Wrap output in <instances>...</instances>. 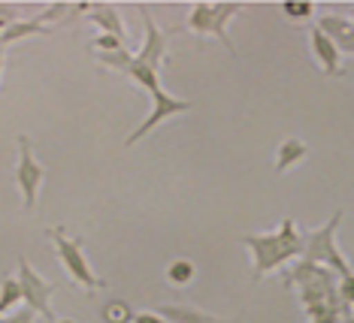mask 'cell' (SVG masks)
Instances as JSON below:
<instances>
[{
	"label": "cell",
	"mask_w": 354,
	"mask_h": 323,
	"mask_svg": "<svg viewBox=\"0 0 354 323\" xmlns=\"http://www.w3.org/2000/svg\"><path fill=\"white\" fill-rule=\"evenodd\" d=\"M243 245L254 257V281H261L263 275H270L291 260H303L306 251V239L297 230L294 217H285L276 233H245Z\"/></svg>",
	"instance_id": "obj_1"
},
{
	"label": "cell",
	"mask_w": 354,
	"mask_h": 323,
	"mask_svg": "<svg viewBox=\"0 0 354 323\" xmlns=\"http://www.w3.org/2000/svg\"><path fill=\"white\" fill-rule=\"evenodd\" d=\"M0 323H3V314H0Z\"/></svg>",
	"instance_id": "obj_30"
},
{
	"label": "cell",
	"mask_w": 354,
	"mask_h": 323,
	"mask_svg": "<svg viewBox=\"0 0 354 323\" xmlns=\"http://www.w3.org/2000/svg\"><path fill=\"white\" fill-rule=\"evenodd\" d=\"M179 30H191V34H197V37H209V34H212V3L200 0V3L191 6L185 24H182V28H176V30H170V34H179Z\"/></svg>",
	"instance_id": "obj_15"
},
{
	"label": "cell",
	"mask_w": 354,
	"mask_h": 323,
	"mask_svg": "<svg viewBox=\"0 0 354 323\" xmlns=\"http://www.w3.org/2000/svg\"><path fill=\"white\" fill-rule=\"evenodd\" d=\"M218 323H239V320H218Z\"/></svg>",
	"instance_id": "obj_28"
},
{
	"label": "cell",
	"mask_w": 354,
	"mask_h": 323,
	"mask_svg": "<svg viewBox=\"0 0 354 323\" xmlns=\"http://www.w3.org/2000/svg\"><path fill=\"white\" fill-rule=\"evenodd\" d=\"M19 284H21V300L25 305H30L37 314L52 320V293H55V284L46 281L43 275H37L34 266H30L28 257H19Z\"/></svg>",
	"instance_id": "obj_5"
},
{
	"label": "cell",
	"mask_w": 354,
	"mask_h": 323,
	"mask_svg": "<svg viewBox=\"0 0 354 323\" xmlns=\"http://www.w3.org/2000/svg\"><path fill=\"white\" fill-rule=\"evenodd\" d=\"M345 217V208H336L333 215H330L327 224H321L318 230H312L309 236H306V251H303V260L306 263H318V266H327V269H333L336 275H348L354 272L348 260H345V254L336 248V230H339Z\"/></svg>",
	"instance_id": "obj_3"
},
{
	"label": "cell",
	"mask_w": 354,
	"mask_h": 323,
	"mask_svg": "<svg viewBox=\"0 0 354 323\" xmlns=\"http://www.w3.org/2000/svg\"><path fill=\"white\" fill-rule=\"evenodd\" d=\"M100 317H103V323H133L136 311L124 300H109L106 305H103Z\"/></svg>",
	"instance_id": "obj_17"
},
{
	"label": "cell",
	"mask_w": 354,
	"mask_h": 323,
	"mask_svg": "<svg viewBox=\"0 0 354 323\" xmlns=\"http://www.w3.org/2000/svg\"><path fill=\"white\" fill-rule=\"evenodd\" d=\"M342 323H354V314H348V317H342Z\"/></svg>",
	"instance_id": "obj_26"
},
{
	"label": "cell",
	"mask_w": 354,
	"mask_h": 323,
	"mask_svg": "<svg viewBox=\"0 0 354 323\" xmlns=\"http://www.w3.org/2000/svg\"><path fill=\"white\" fill-rule=\"evenodd\" d=\"M88 15H91V21L97 24L103 34L127 39V28H124L122 15H118V10L112 3H91V12H88Z\"/></svg>",
	"instance_id": "obj_11"
},
{
	"label": "cell",
	"mask_w": 354,
	"mask_h": 323,
	"mask_svg": "<svg viewBox=\"0 0 354 323\" xmlns=\"http://www.w3.org/2000/svg\"><path fill=\"white\" fill-rule=\"evenodd\" d=\"M133 323H167L164 317H160L158 311H136V317H133Z\"/></svg>",
	"instance_id": "obj_25"
},
{
	"label": "cell",
	"mask_w": 354,
	"mask_h": 323,
	"mask_svg": "<svg viewBox=\"0 0 354 323\" xmlns=\"http://www.w3.org/2000/svg\"><path fill=\"white\" fill-rule=\"evenodd\" d=\"M21 302V284L19 278H3L0 281V314H6L12 305Z\"/></svg>",
	"instance_id": "obj_20"
},
{
	"label": "cell",
	"mask_w": 354,
	"mask_h": 323,
	"mask_svg": "<svg viewBox=\"0 0 354 323\" xmlns=\"http://www.w3.org/2000/svg\"><path fill=\"white\" fill-rule=\"evenodd\" d=\"M318 30H321L324 37L333 39L339 52L354 55V24H351L348 19H339V15H321Z\"/></svg>",
	"instance_id": "obj_9"
},
{
	"label": "cell",
	"mask_w": 354,
	"mask_h": 323,
	"mask_svg": "<svg viewBox=\"0 0 354 323\" xmlns=\"http://www.w3.org/2000/svg\"><path fill=\"white\" fill-rule=\"evenodd\" d=\"M127 79H133V82L140 85V88H146L149 94L160 88V72H158V70H151L149 63H142L140 58L131 63V70H127Z\"/></svg>",
	"instance_id": "obj_16"
},
{
	"label": "cell",
	"mask_w": 354,
	"mask_h": 323,
	"mask_svg": "<svg viewBox=\"0 0 354 323\" xmlns=\"http://www.w3.org/2000/svg\"><path fill=\"white\" fill-rule=\"evenodd\" d=\"M52 30L46 28L43 21H37V19H28V21H19V19H12L10 24H6V30L0 34V46H12V43H19V39H28V37H49Z\"/></svg>",
	"instance_id": "obj_12"
},
{
	"label": "cell",
	"mask_w": 354,
	"mask_h": 323,
	"mask_svg": "<svg viewBox=\"0 0 354 323\" xmlns=\"http://www.w3.org/2000/svg\"><path fill=\"white\" fill-rule=\"evenodd\" d=\"M339 302L345 309V317L354 314V272H348V275L339 278Z\"/></svg>",
	"instance_id": "obj_22"
},
{
	"label": "cell",
	"mask_w": 354,
	"mask_h": 323,
	"mask_svg": "<svg viewBox=\"0 0 354 323\" xmlns=\"http://www.w3.org/2000/svg\"><path fill=\"white\" fill-rule=\"evenodd\" d=\"M351 24H354V19H351Z\"/></svg>",
	"instance_id": "obj_31"
},
{
	"label": "cell",
	"mask_w": 354,
	"mask_h": 323,
	"mask_svg": "<svg viewBox=\"0 0 354 323\" xmlns=\"http://www.w3.org/2000/svg\"><path fill=\"white\" fill-rule=\"evenodd\" d=\"M309 46H312V55H315V61L321 63V70H324V76H342V52L336 48L333 39L324 37L318 28H312Z\"/></svg>",
	"instance_id": "obj_8"
},
{
	"label": "cell",
	"mask_w": 354,
	"mask_h": 323,
	"mask_svg": "<svg viewBox=\"0 0 354 323\" xmlns=\"http://www.w3.org/2000/svg\"><path fill=\"white\" fill-rule=\"evenodd\" d=\"M281 12L288 15L291 21H309L312 15H315V3H309V0H303V3H281Z\"/></svg>",
	"instance_id": "obj_21"
},
{
	"label": "cell",
	"mask_w": 354,
	"mask_h": 323,
	"mask_svg": "<svg viewBox=\"0 0 354 323\" xmlns=\"http://www.w3.org/2000/svg\"><path fill=\"white\" fill-rule=\"evenodd\" d=\"M0 70H3V46H0Z\"/></svg>",
	"instance_id": "obj_27"
},
{
	"label": "cell",
	"mask_w": 354,
	"mask_h": 323,
	"mask_svg": "<svg viewBox=\"0 0 354 323\" xmlns=\"http://www.w3.org/2000/svg\"><path fill=\"white\" fill-rule=\"evenodd\" d=\"M151 100H155V109H151V115L142 121L136 130H131V136L124 139V148H133L136 142H142V136H149L155 127H160L167 118H176V115H182V112H188L191 109V103L188 100H179V97H173V94H167L164 88H158V91H151Z\"/></svg>",
	"instance_id": "obj_6"
},
{
	"label": "cell",
	"mask_w": 354,
	"mask_h": 323,
	"mask_svg": "<svg viewBox=\"0 0 354 323\" xmlns=\"http://www.w3.org/2000/svg\"><path fill=\"white\" fill-rule=\"evenodd\" d=\"M236 12H243V3H230V0H218V3H212V37L221 39V46L230 52V58H236V46H233V39L227 34V21Z\"/></svg>",
	"instance_id": "obj_10"
},
{
	"label": "cell",
	"mask_w": 354,
	"mask_h": 323,
	"mask_svg": "<svg viewBox=\"0 0 354 323\" xmlns=\"http://www.w3.org/2000/svg\"><path fill=\"white\" fill-rule=\"evenodd\" d=\"M303 157H309V145L297 136H288L285 142H279V151H276V173H288L291 166H297Z\"/></svg>",
	"instance_id": "obj_14"
},
{
	"label": "cell",
	"mask_w": 354,
	"mask_h": 323,
	"mask_svg": "<svg viewBox=\"0 0 354 323\" xmlns=\"http://www.w3.org/2000/svg\"><path fill=\"white\" fill-rule=\"evenodd\" d=\"M94 58H97L103 67L118 70V72H124L127 76V70H131V63L136 61V55H131L127 48H118V52H94Z\"/></svg>",
	"instance_id": "obj_19"
},
{
	"label": "cell",
	"mask_w": 354,
	"mask_h": 323,
	"mask_svg": "<svg viewBox=\"0 0 354 323\" xmlns=\"http://www.w3.org/2000/svg\"><path fill=\"white\" fill-rule=\"evenodd\" d=\"M19 142V164H15V184L21 190V203L25 208H34L37 206V193H39V184L46 179V169L43 164L34 157V148H30V136L19 133L15 136Z\"/></svg>",
	"instance_id": "obj_4"
},
{
	"label": "cell",
	"mask_w": 354,
	"mask_h": 323,
	"mask_svg": "<svg viewBox=\"0 0 354 323\" xmlns=\"http://www.w3.org/2000/svg\"><path fill=\"white\" fill-rule=\"evenodd\" d=\"M142 15V28H146V43H142V48L136 52V58H140L142 63H149L151 70H158L167 63V46H170V34H164V30L155 24V19H151V10L146 3L136 6Z\"/></svg>",
	"instance_id": "obj_7"
},
{
	"label": "cell",
	"mask_w": 354,
	"mask_h": 323,
	"mask_svg": "<svg viewBox=\"0 0 354 323\" xmlns=\"http://www.w3.org/2000/svg\"><path fill=\"white\" fill-rule=\"evenodd\" d=\"M94 52H118V48H124V39L118 37H109V34H97V39H94Z\"/></svg>",
	"instance_id": "obj_23"
},
{
	"label": "cell",
	"mask_w": 354,
	"mask_h": 323,
	"mask_svg": "<svg viewBox=\"0 0 354 323\" xmlns=\"http://www.w3.org/2000/svg\"><path fill=\"white\" fill-rule=\"evenodd\" d=\"M197 269L191 260H173L170 266H167V281H170L173 287H188L191 281H194Z\"/></svg>",
	"instance_id": "obj_18"
},
{
	"label": "cell",
	"mask_w": 354,
	"mask_h": 323,
	"mask_svg": "<svg viewBox=\"0 0 354 323\" xmlns=\"http://www.w3.org/2000/svg\"><path fill=\"white\" fill-rule=\"evenodd\" d=\"M58 323H76V320H58Z\"/></svg>",
	"instance_id": "obj_29"
},
{
	"label": "cell",
	"mask_w": 354,
	"mask_h": 323,
	"mask_svg": "<svg viewBox=\"0 0 354 323\" xmlns=\"http://www.w3.org/2000/svg\"><path fill=\"white\" fill-rule=\"evenodd\" d=\"M46 236L55 242V251H58V260L64 266V272L70 275V281H76L85 293H94V290L106 287V278H100L97 272L91 269L88 257L82 251V239L70 236L64 227H46Z\"/></svg>",
	"instance_id": "obj_2"
},
{
	"label": "cell",
	"mask_w": 354,
	"mask_h": 323,
	"mask_svg": "<svg viewBox=\"0 0 354 323\" xmlns=\"http://www.w3.org/2000/svg\"><path fill=\"white\" fill-rule=\"evenodd\" d=\"M34 317H37V311L30 305H25L21 311H12L10 317H3V323H34Z\"/></svg>",
	"instance_id": "obj_24"
},
{
	"label": "cell",
	"mask_w": 354,
	"mask_h": 323,
	"mask_svg": "<svg viewBox=\"0 0 354 323\" xmlns=\"http://www.w3.org/2000/svg\"><path fill=\"white\" fill-rule=\"evenodd\" d=\"M155 311L167 323H218V317L194 309V305H158Z\"/></svg>",
	"instance_id": "obj_13"
}]
</instances>
